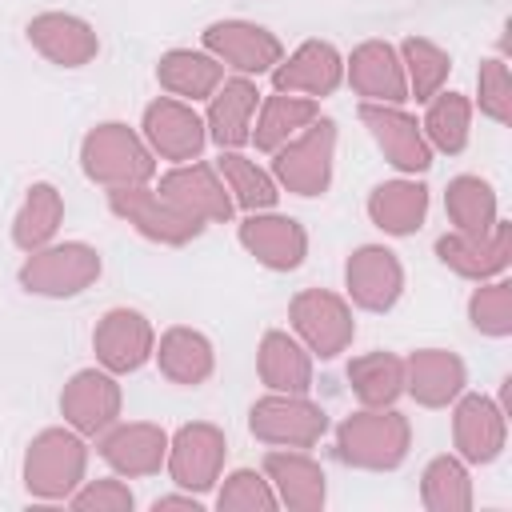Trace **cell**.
Instances as JSON below:
<instances>
[{
	"label": "cell",
	"mask_w": 512,
	"mask_h": 512,
	"mask_svg": "<svg viewBox=\"0 0 512 512\" xmlns=\"http://www.w3.org/2000/svg\"><path fill=\"white\" fill-rule=\"evenodd\" d=\"M344 280H348V296L368 308V312H388L396 300H400V288H404V268L396 260V252L380 248V244H364L348 256V268H344Z\"/></svg>",
	"instance_id": "8fae6325"
},
{
	"label": "cell",
	"mask_w": 512,
	"mask_h": 512,
	"mask_svg": "<svg viewBox=\"0 0 512 512\" xmlns=\"http://www.w3.org/2000/svg\"><path fill=\"white\" fill-rule=\"evenodd\" d=\"M348 380L352 392L368 404V408H388L400 392H404V360L392 352H368L356 356L348 364Z\"/></svg>",
	"instance_id": "1f68e13d"
},
{
	"label": "cell",
	"mask_w": 512,
	"mask_h": 512,
	"mask_svg": "<svg viewBox=\"0 0 512 512\" xmlns=\"http://www.w3.org/2000/svg\"><path fill=\"white\" fill-rule=\"evenodd\" d=\"M108 208L116 216H124L128 224H136L148 240H160V244H188L192 236H200V220L176 212L160 192L144 188V184H132V188H112L108 192Z\"/></svg>",
	"instance_id": "ba28073f"
},
{
	"label": "cell",
	"mask_w": 512,
	"mask_h": 512,
	"mask_svg": "<svg viewBox=\"0 0 512 512\" xmlns=\"http://www.w3.org/2000/svg\"><path fill=\"white\" fill-rule=\"evenodd\" d=\"M256 84L236 76V80H224V88L212 92V104H208V132L220 148H240L248 136H252V112H256Z\"/></svg>",
	"instance_id": "484cf974"
},
{
	"label": "cell",
	"mask_w": 512,
	"mask_h": 512,
	"mask_svg": "<svg viewBox=\"0 0 512 512\" xmlns=\"http://www.w3.org/2000/svg\"><path fill=\"white\" fill-rule=\"evenodd\" d=\"M224 432L216 424H184L168 444V472L188 492H208L224 468Z\"/></svg>",
	"instance_id": "9c48e42d"
},
{
	"label": "cell",
	"mask_w": 512,
	"mask_h": 512,
	"mask_svg": "<svg viewBox=\"0 0 512 512\" xmlns=\"http://www.w3.org/2000/svg\"><path fill=\"white\" fill-rule=\"evenodd\" d=\"M404 64H408V88H412V96L416 100H432L436 92H440V84L448 80V52L444 48H436L432 40H424V36H408L404 40Z\"/></svg>",
	"instance_id": "8d00e7d4"
},
{
	"label": "cell",
	"mask_w": 512,
	"mask_h": 512,
	"mask_svg": "<svg viewBox=\"0 0 512 512\" xmlns=\"http://www.w3.org/2000/svg\"><path fill=\"white\" fill-rule=\"evenodd\" d=\"M316 120V100L312 96H292V92H280V96H268L264 100V112L256 120V148L260 152H276L284 140H292L300 128H308Z\"/></svg>",
	"instance_id": "4dcf8cb0"
},
{
	"label": "cell",
	"mask_w": 512,
	"mask_h": 512,
	"mask_svg": "<svg viewBox=\"0 0 512 512\" xmlns=\"http://www.w3.org/2000/svg\"><path fill=\"white\" fill-rule=\"evenodd\" d=\"M204 48L212 56H220L224 64H232L236 72H268L280 64L284 48L280 40L260 28V24H248V20H220V24H208L204 28Z\"/></svg>",
	"instance_id": "30bf717a"
},
{
	"label": "cell",
	"mask_w": 512,
	"mask_h": 512,
	"mask_svg": "<svg viewBox=\"0 0 512 512\" xmlns=\"http://www.w3.org/2000/svg\"><path fill=\"white\" fill-rule=\"evenodd\" d=\"M468 120H472V104L460 92H436L428 100V116H424V136L440 148V152H460L468 144Z\"/></svg>",
	"instance_id": "d590c367"
},
{
	"label": "cell",
	"mask_w": 512,
	"mask_h": 512,
	"mask_svg": "<svg viewBox=\"0 0 512 512\" xmlns=\"http://www.w3.org/2000/svg\"><path fill=\"white\" fill-rule=\"evenodd\" d=\"M100 276V256L88 244L36 248L20 268V284L40 296H76Z\"/></svg>",
	"instance_id": "5b68a950"
},
{
	"label": "cell",
	"mask_w": 512,
	"mask_h": 512,
	"mask_svg": "<svg viewBox=\"0 0 512 512\" xmlns=\"http://www.w3.org/2000/svg\"><path fill=\"white\" fill-rule=\"evenodd\" d=\"M360 120L368 124V132L376 136V144L384 148V156L400 168V172H424L432 164V148L420 132V124L400 112L396 104H360Z\"/></svg>",
	"instance_id": "4fadbf2b"
},
{
	"label": "cell",
	"mask_w": 512,
	"mask_h": 512,
	"mask_svg": "<svg viewBox=\"0 0 512 512\" xmlns=\"http://www.w3.org/2000/svg\"><path fill=\"white\" fill-rule=\"evenodd\" d=\"M92 348H96V360L108 368V372H136L152 348H156V336H152V324L132 312V308H112L104 312V320L96 324L92 332Z\"/></svg>",
	"instance_id": "7c38bea8"
},
{
	"label": "cell",
	"mask_w": 512,
	"mask_h": 512,
	"mask_svg": "<svg viewBox=\"0 0 512 512\" xmlns=\"http://www.w3.org/2000/svg\"><path fill=\"white\" fill-rule=\"evenodd\" d=\"M144 136L164 160H192L204 148V120L180 100H152L144 108Z\"/></svg>",
	"instance_id": "e0dca14e"
},
{
	"label": "cell",
	"mask_w": 512,
	"mask_h": 512,
	"mask_svg": "<svg viewBox=\"0 0 512 512\" xmlns=\"http://www.w3.org/2000/svg\"><path fill=\"white\" fill-rule=\"evenodd\" d=\"M220 172H224V180H228V188L236 192V204L240 208H248V212H260V208H272L276 204V184H272V176L264 172V168H256L252 160H244V156H236V152H224L220 156Z\"/></svg>",
	"instance_id": "74e56055"
},
{
	"label": "cell",
	"mask_w": 512,
	"mask_h": 512,
	"mask_svg": "<svg viewBox=\"0 0 512 512\" xmlns=\"http://www.w3.org/2000/svg\"><path fill=\"white\" fill-rule=\"evenodd\" d=\"M344 76V64H340V52L324 40H308L300 44L288 60L276 64L272 80H276V92H304V96H328Z\"/></svg>",
	"instance_id": "d6986e66"
},
{
	"label": "cell",
	"mask_w": 512,
	"mask_h": 512,
	"mask_svg": "<svg viewBox=\"0 0 512 512\" xmlns=\"http://www.w3.org/2000/svg\"><path fill=\"white\" fill-rule=\"evenodd\" d=\"M80 512H128L132 508V492L120 480H96L84 492H76L72 500Z\"/></svg>",
	"instance_id": "b9f144b4"
},
{
	"label": "cell",
	"mask_w": 512,
	"mask_h": 512,
	"mask_svg": "<svg viewBox=\"0 0 512 512\" xmlns=\"http://www.w3.org/2000/svg\"><path fill=\"white\" fill-rule=\"evenodd\" d=\"M84 440L64 428H44L24 456V488L40 500H64L84 480Z\"/></svg>",
	"instance_id": "3957f363"
},
{
	"label": "cell",
	"mask_w": 512,
	"mask_h": 512,
	"mask_svg": "<svg viewBox=\"0 0 512 512\" xmlns=\"http://www.w3.org/2000/svg\"><path fill=\"white\" fill-rule=\"evenodd\" d=\"M296 332L304 336V344L320 356V360H332L340 356L348 344H352V312L348 304L336 296V292H324V288H304L292 296V308H288Z\"/></svg>",
	"instance_id": "52a82bcc"
},
{
	"label": "cell",
	"mask_w": 512,
	"mask_h": 512,
	"mask_svg": "<svg viewBox=\"0 0 512 512\" xmlns=\"http://www.w3.org/2000/svg\"><path fill=\"white\" fill-rule=\"evenodd\" d=\"M348 80L352 88L372 100V104H400L408 96V80H404V68H400V56L392 44L384 40H368L352 52L348 60Z\"/></svg>",
	"instance_id": "ffe728a7"
},
{
	"label": "cell",
	"mask_w": 512,
	"mask_h": 512,
	"mask_svg": "<svg viewBox=\"0 0 512 512\" xmlns=\"http://www.w3.org/2000/svg\"><path fill=\"white\" fill-rule=\"evenodd\" d=\"M160 508H192V512H200V504H196L192 496H160V500H156V512H160Z\"/></svg>",
	"instance_id": "7bdbcfd3"
},
{
	"label": "cell",
	"mask_w": 512,
	"mask_h": 512,
	"mask_svg": "<svg viewBox=\"0 0 512 512\" xmlns=\"http://www.w3.org/2000/svg\"><path fill=\"white\" fill-rule=\"evenodd\" d=\"M60 216H64L60 192H56L52 184H32L24 208H20L16 224H12V240H16L24 252H36V248H44V244L56 236Z\"/></svg>",
	"instance_id": "836d02e7"
},
{
	"label": "cell",
	"mask_w": 512,
	"mask_h": 512,
	"mask_svg": "<svg viewBox=\"0 0 512 512\" xmlns=\"http://www.w3.org/2000/svg\"><path fill=\"white\" fill-rule=\"evenodd\" d=\"M428 212V188L416 180H388L368 196V216L376 228L392 236H408L424 224Z\"/></svg>",
	"instance_id": "4316f807"
},
{
	"label": "cell",
	"mask_w": 512,
	"mask_h": 512,
	"mask_svg": "<svg viewBox=\"0 0 512 512\" xmlns=\"http://www.w3.org/2000/svg\"><path fill=\"white\" fill-rule=\"evenodd\" d=\"M476 84H480V108H484L492 120L508 124V120H512V80H508V64H504V60H484Z\"/></svg>",
	"instance_id": "60d3db41"
},
{
	"label": "cell",
	"mask_w": 512,
	"mask_h": 512,
	"mask_svg": "<svg viewBox=\"0 0 512 512\" xmlns=\"http://www.w3.org/2000/svg\"><path fill=\"white\" fill-rule=\"evenodd\" d=\"M436 256L460 272V276H472V280H488L496 272L508 268L512 260V224L496 220L484 236H464V232H448L436 240Z\"/></svg>",
	"instance_id": "9a60e30c"
},
{
	"label": "cell",
	"mask_w": 512,
	"mask_h": 512,
	"mask_svg": "<svg viewBox=\"0 0 512 512\" xmlns=\"http://www.w3.org/2000/svg\"><path fill=\"white\" fill-rule=\"evenodd\" d=\"M444 208L464 236H484L496 224V192L480 176H456L444 192Z\"/></svg>",
	"instance_id": "d6a6232c"
},
{
	"label": "cell",
	"mask_w": 512,
	"mask_h": 512,
	"mask_svg": "<svg viewBox=\"0 0 512 512\" xmlns=\"http://www.w3.org/2000/svg\"><path fill=\"white\" fill-rule=\"evenodd\" d=\"M216 504H220V512H272L276 496H272V488H268V480L260 472L240 468V472L228 476V484L220 488Z\"/></svg>",
	"instance_id": "f35d334b"
},
{
	"label": "cell",
	"mask_w": 512,
	"mask_h": 512,
	"mask_svg": "<svg viewBox=\"0 0 512 512\" xmlns=\"http://www.w3.org/2000/svg\"><path fill=\"white\" fill-rule=\"evenodd\" d=\"M504 412L484 396H464L452 416V440L468 464H488L504 448Z\"/></svg>",
	"instance_id": "44dd1931"
},
{
	"label": "cell",
	"mask_w": 512,
	"mask_h": 512,
	"mask_svg": "<svg viewBox=\"0 0 512 512\" xmlns=\"http://www.w3.org/2000/svg\"><path fill=\"white\" fill-rule=\"evenodd\" d=\"M248 428L256 440L264 444H284V448H312L324 428H328V416L308 404L304 396H288V392H272L264 400L252 404V416H248Z\"/></svg>",
	"instance_id": "8992f818"
},
{
	"label": "cell",
	"mask_w": 512,
	"mask_h": 512,
	"mask_svg": "<svg viewBox=\"0 0 512 512\" xmlns=\"http://www.w3.org/2000/svg\"><path fill=\"white\" fill-rule=\"evenodd\" d=\"M160 196L176 208V212H184V216H192V220H228L232 216V196L224 192V184L216 180V172L208 168V164H188V168H172L164 180H160Z\"/></svg>",
	"instance_id": "2e32d148"
},
{
	"label": "cell",
	"mask_w": 512,
	"mask_h": 512,
	"mask_svg": "<svg viewBox=\"0 0 512 512\" xmlns=\"http://www.w3.org/2000/svg\"><path fill=\"white\" fill-rule=\"evenodd\" d=\"M156 360L172 384H204L212 376V344L192 328H168L160 336Z\"/></svg>",
	"instance_id": "f1b7e54d"
},
{
	"label": "cell",
	"mask_w": 512,
	"mask_h": 512,
	"mask_svg": "<svg viewBox=\"0 0 512 512\" xmlns=\"http://www.w3.org/2000/svg\"><path fill=\"white\" fill-rule=\"evenodd\" d=\"M264 476L276 484L280 500L296 512H316L324 504V472L304 452H268Z\"/></svg>",
	"instance_id": "d4e9b609"
},
{
	"label": "cell",
	"mask_w": 512,
	"mask_h": 512,
	"mask_svg": "<svg viewBox=\"0 0 512 512\" xmlns=\"http://www.w3.org/2000/svg\"><path fill=\"white\" fill-rule=\"evenodd\" d=\"M100 456L124 476H152L168 456V436L156 424H120L104 436Z\"/></svg>",
	"instance_id": "cb8c5ba5"
},
{
	"label": "cell",
	"mask_w": 512,
	"mask_h": 512,
	"mask_svg": "<svg viewBox=\"0 0 512 512\" xmlns=\"http://www.w3.org/2000/svg\"><path fill=\"white\" fill-rule=\"evenodd\" d=\"M260 380L272 392L304 396L312 388V360L288 332H264V340H260Z\"/></svg>",
	"instance_id": "83f0119b"
},
{
	"label": "cell",
	"mask_w": 512,
	"mask_h": 512,
	"mask_svg": "<svg viewBox=\"0 0 512 512\" xmlns=\"http://www.w3.org/2000/svg\"><path fill=\"white\" fill-rule=\"evenodd\" d=\"M240 244L268 268L276 272H292L300 268L304 252H308V236L292 216H248L240 224Z\"/></svg>",
	"instance_id": "ac0fdd59"
},
{
	"label": "cell",
	"mask_w": 512,
	"mask_h": 512,
	"mask_svg": "<svg viewBox=\"0 0 512 512\" xmlns=\"http://www.w3.org/2000/svg\"><path fill=\"white\" fill-rule=\"evenodd\" d=\"M468 316L480 332L488 336H508L512 332V284L500 280V284H488L472 296L468 304Z\"/></svg>",
	"instance_id": "ab89813d"
},
{
	"label": "cell",
	"mask_w": 512,
	"mask_h": 512,
	"mask_svg": "<svg viewBox=\"0 0 512 512\" xmlns=\"http://www.w3.org/2000/svg\"><path fill=\"white\" fill-rule=\"evenodd\" d=\"M156 80L160 88H168L172 96H188V100H204L220 88V64L204 52H188L176 48L168 56H160L156 64Z\"/></svg>",
	"instance_id": "f546056e"
},
{
	"label": "cell",
	"mask_w": 512,
	"mask_h": 512,
	"mask_svg": "<svg viewBox=\"0 0 512 512\" xmlns=\"http://www.w3.org/2000/svg\"><path fill=\"white\" fill-rule=\"evenodd\" d=\"M408 416L392 412V408H372V412H356L336 428V456L352 468H396L408 456Z\"/></svg>",
	"instance_id": "6da1fadb"
},
{
	"label": "cell",
	"mask_w": 512,
	"mask_h": 512,
	"mask_svg": "<svg viewBox=\"0 0 512 512\" xmlns=\"http://www.w3.org/2000/svg\"><path fill=\"white\" fill-rule=\"evenodd\" d=\"M80 160H84V176L104 188H132L156 172L152 152L140 144V136L128 124H96L80 144Z\"/></svg>",
	"instance_id": "7a4b0ae2"
},
{
	"label": "cell",
	"mask_w": 512,
	"mask_h": 512,
	"mask_svg": "<svg viewBox=\"0 0 512 512\" xmlns=\"http://www.w3.org/2000/svg\"><path fill=\"white\" fill-rule=\"evenodd\" d=\"M60 412L64 420L84 432V436H96L104 428H112V420L120 416V384L108 376V372H96V368H84L76 372L64 392H60Z\"/></svg>",
	"instance_id": "5bb4252c"
},
{
	"label": "cell",
	"mask_w": 512,
	"mask_h": 512,
	"mask_svg": "<svg viewBox=\"0 0 512 512\" xmlns=\"http://www.w3.org/2000/svg\"><path fill=\"white\" fill-rule=\"evenodd\" d=\"M404 388L416 396V404L440 408L460 396L464 364H460V356H452L444 348H420L404 360Z\"/></svg>",
	"instance_id": "603a6c76"
},
{
	"label": "cell",
	"mask_w": 512,
	"mask_h": 512,
	"mask_svg": "<svg viewBox=\"0 0 512 512\" xmlns=\"http://www.w3.org/2000/svg\"><path fill=\"white\" fill-rule=\"evenodd\" d=\"M332 148H336V124L320 116L276 148L272 172L288 192L320 196L332 180Z\"/></svg>",
	"instance_id": "277c9868"
},
{
	"label": "cell",
	"mask_w": 512,
	"mask_h": 512,
	"mask_svg": "<svg viewBox=\"0 0 512 512\" xmlns=\"http://www.w3.org/2000/svg\"><path fill=\"white\" fill-rule=\"evenodd\" d=\"M424 508L428 512H468L472 508V488H468V472L460 460L440 456L424 468V484H420Z\"/></svg>",
	"instance_id": "e575fe53"
},
{
	"label": "cell",
	"mask_w": 512,
	"mask_h": 512,
	"mask_svg": "<svg viewBox=\"0 0 512 512\" xmlns=\"http://www.w3.org/2000/svg\"><path fill=\"white\" fill-rule=\"evenodd\" d=\"M28 40L36 44L40 56H48L60 68H80L100 48L92 24H84L80 16H68V12H44V16H36L28 24Z\"/></svg>",
	"instance_id": "7402d4cb"
}]
</instances>
